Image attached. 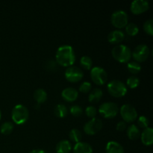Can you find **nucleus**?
I'll use <instances>...</instances> for the list:
<instances>
[{
  "instance_id": "17",
  "label": "nucleus",
  "mask_w": 153,
  "mask_h": 153,
  "mask_svg": "<svg viewBox=\"0 0 153 153\" xmlns=\"http://www.w3.org/2000/svg\"><path fill=\"white\" fill-rule=\"evenodd\" d=\"M74 153H93V148L89 143L85 142L76 143L73 147Z\"/></svg>"
},
{
  "instance_id": "32",
  "label": "nucleus",
  "mask_w": 153,
  "mask_h": 153,
  "mask_svg": "<svg viewBox=\"0 0 153 153\" xmlns=\"http://www.w3.org/2000/svg\"><path fill=\"white\" fill-rule=\"evenodd\" d=\"M85 114H86V115L88 117L93 119V118H95L96 116H97V110L94 106H88L85 108Z\"/></svg>"
},
{
  "instance_id": "3",
  "label": "nucleus",
  "mask_w": 153,
  "mask_h": 153,
  "mask_svg": "<svg viewBox=\"0 0 153 153\" xmlns=\"http://www.w3.org/2000/svg\"><path fill=\"white\" fill-rule=\"evenodd\" d=\"M29 112L28 108L22 104H18L13 107L11 112V118L13 123L17 125L23 124L28 120Z\"/></svg>"
},
{
  "instance_id": "21",
  "label": "nucleus",
  "mask_w": 153,
  "mask_h": 153,
  "mask_svg": "<svg viewBox=\"0 0 153 153\" xmlns=\"http://www.w3.org/2000/svg\"><path fill=\"white\" fill-rule=\"evenodd\" d=\"M34 98L39 105L41 104L47 100V93L42 88H39L34 92Z\"/></svg>"
},
{
  "instance_id": "13",
  "label": "nucleus",
  "mask_w": 153,
  "mask_h": 153,
  "mask_svg": "<svg viewBox=\"0 0 153 153\" xmlns=\"http://www.w3.org/2000/svg\"><path fill=\"white\" fill-rule=\"evenodd\" d=\"M125 39V34L120 30H114L108 35V40L111 44H118Z\"/></svg>"
},
{
  "instance_id": "5",
  "label": "nucleus",
  "mask_w": 153,
  "mask_h": 153,
  "mask_svg": "<svg viewBox=\"0 0 153 153\" xmlns=\"http://www.w3.org/2000/svg\"><path fill=\"white\" fill-rule=\"evenodd\" d=\"M119 108L117 104L111 102H107L100 105L99 112L100 114L106 119H112L117 115Z\"/></svg>"
},
{
  "instance_id": "16",
  "label": "nucleus",
  "mask_w": 153,
  "mask_h": 153,
  "mask_svg": "<svg viewBox=\"0 0 153 153\" xmlns=\"http://www.w3.org/2000/svg\"><path fill=\"white\" fill-rule=\"evenodd\" d=\"M141 141L145 146H151L153 143V129L150 127L145 128L141 134Z\"/></svg>"
},
{
  "instance_id": "28",
  "label": "nucleus",
  "mask_w": 153,
  "mask_h": 153,
  "mask_svg": "<svg viewBox=\"0 0 153 153\" xmlns=\"http://www.w3.org/2000/svg\"><path fill=\"white\" fill-rule=\"evenodd\" d=\"M140 84V79L138 77L135 76H131L128 77L126 80V85L131 89H134L136 88Z\"/></svg>"
},
{
  "instance_id": "1",
  "label": "nucleus",
  "mask_w": 153,
  "mask_h": 153,
  "mask_svg": "<svg viewBox=\"0 0 153 153\" xmlns=\"http://www.w3.org/2000/svg\"><path fill=\"white\" fill-rule=\"evenodd\" d=\"M56 63L62 67H69L76 61V55L73 48L70 45H63L58 49L55 55Z\"/></svg>"
},
{
  "instance_id": "31",
  "label": "nucleus",
  "mask_w": 153,
  "mask_h": 153,
  "mask_svg": "<svg viewBox=\"0 0 153 153\" xmlns=\"http://www.w3.org/2000/svg\"><path fill=\"white\" fill-rule=\"evenodd\" d=\"M137 124H138L140 128H143L145 129V128L149 127V119L146 116L139 117L138 120H137Z\"/></svg>"
},
{
  "instance_id": "6",
  "label": "nucleus",
  "mask_w": 153,
  "mask_h": 153,
  "mask_svg": "<svg viewBox=\"0 0 153 153\" xmlns=\"http://www.w3.org/2000/svg\"><path fill=\"white\" fill-rule=\"evenodd\" d=\"M111 22L114 27L123 28L128 23V16L126 12L123 10H118L114 12L111 16Z\"/></svg>"
},
{
  "instance_id": "25",
  "label": "nucleus",
  "mask_w": 153,
  "mask_h": 153,
  "mask_svg": "<svg viewBox=\"0 0 153 153\" xmlns=\"http://www.w3.org/2000/svg\"><path fill=\"white\" fill-rule=\"evenodd\" d=\"M127 69L132 74H137L141 70V66L136 61H129L127 64Z\"/></svg>"
},
{
  "instance_id": "24",
  "label": "nucleus",
  "mask_w": 153,
  "mask_h": 153,
  "mask_svg": "<svg viewBox=\"0 0 153 153\" xmlns=\"http://www.w3.org/2000/svg\"><path fill=\"white\" fill-rule=\"evenodd\" d=\"M126 32L127 33V34L129 36H135L138 34L139 32V28L135 23H133V22H130L128 23L126 26Z\"/></svg>"
},
{
  "instance_id": "10",
  "label": "nucleus",
  "mask_w": 153,
  "mask_h": 153,
  "mask_svg": "<svg viewBox=\"0 0 153 153\" xmlns=\"http://www.w3.org/2000/svg\"><path fill=\"white\" fill-rule=\"evenodd\" d=\"M66 79L70 82H79L82 79L84 73L79 67L76 66H71L67 67L64 73Z\"/></svg>"
},
{
  "instance_id": "36",
  "label": "nucleus",
  "mask_w": 153,
  "mask_h": 153,
  "mask_svg": "<svg viewBox=\"0 0 153 153\" xmlns=\"http://www.w3.org/2000/svg\"><path fill=\"white\" fill-rule=\"evenodd\" d=\"M29 153H46L45 151L42 150V149H34V150L31 151Z\"/></svg>"
},
{
  "instance_id": "33",
  "label": "nucleus",
  "mask_w": 153,
  "mask_h": 153,
  "mask_svg": "<svg viewBox=\"0 0 153 153\" xmlns=\"http://www.w3.org/2000/svg\"><path fill=\"white\" fill-rule=\"evenodd\" d=\"M92 88V85L89 82H84L82 85L79 86V91L84 94H87L91 91Z\"/></svg>"
},
{
  "instance_id": "11",
  "label": "nucleus",
  "mask_w": 153,
  "mask_h": 153,
  "mask_svg": "<svg viewBox=\"0 0 153 153\" xmlns=\"http://www.w3.org/2000/svg\"><path fill=\"white\" fill-rule=\"evenodd\" d=\"M103 123L101 120L93 118L84 126V131L88 135H94L98 133L102 128Z\"/></svg>"
},
{
  "instance_id": "35",
  "label": "nucleus",
  "mask_w": 153,
  "mask_h": 153,
  "mask_svg": "<svg viewBox=\"0 0 153 153\" xmlns=\"http://www.w3.org/2000/svg\"><path fill=\"white\" fill-rule=\"evenodd\" d=\"M126 128V123L124 121H120L116 126V129L119 131H123Z\"/></svg>"
},
{
  "instance_id": "12",
  "label": "nucleus",
  "mask_w": 153,
  "mask_h": 153,
  "mask_svg": "<svg viewBox=\"0 0 153 153\" xmlns=\"http://www.w3.org/2000/svg\"><path fill=\"white\" fill-rule=\"evenodd\" d=\"M149 8V1L146 0H134L131 2L130 10L132 13L136 15L141 14L147 11Z\"/></svg>"
},
{
  "instance_id": "37",
  "label": "nucleus",
  "mask_w": 153,
  "mask_h": 153,
  "mask_svg": "<svg viewBox=\"0 0 153 153\" xmlns=\"http://www.w3.org/2000/svg\"><path fill=\"white\" fill-rule=\"evenodd\" d=\"M1 111H0V120H1Z\"/></svg>"
},
{
  "instance_id": "2",
  "label": "nucleus",
  "mask_w": 153,
  "mask_h": 153,
  "mask_svg": "<svg viewBox=\"0 0 153 153\" xmlns=\"http://www.w3.org/2000/svg\"><path fill=\"white\" fill-rule=\"evenodd\" d=\"M111 54L116 61L120 63H128L131 58V51L127 46L119 44L112 49Z\"/></svg>"
},
{
  "instance_id": "26",
  "label": "nucleus",
  "mask_w": 153,
  "mask_h": 153,
  "mask_svg": "<svg viewBox=\"0 0 153 153\" xmlns=\"http://www.w3.org/2000/svg\"><path fill=\"white\" fill-rule=\"evenodd\" d=\"M80 64L85 70H91L93 67V61L91 57L85 55L81 58Z\"/></svg>"
},
{
  "instance_id": "22",
  "label": "nucleus",
  "mask_w": 153,
  "mask_h": 153,
  "mask_svg": "<svg viewBox=\"0 0 153 153\" xmlns=\"http://www.w3.org/2000/svg\"><path fill=\"white\" fill-rule=\"evenodd\" d=\"M54 113H55V116L58 117L59 118H64L68 114V109H67V106L64 104H58L55 107L54 109Z\"/></svg>"
},
{
  "instance_id": "4",
  "label": "nucleus",
  "mask_w": 153,
  "mask_h": 153,
  "mask_svg": "<svg viewBox=\"0 0 153 153\" xmlns=\"http://www.w3.org/2000/svg\"><path fill=\"white\" fill-rule=\"evenodd\" d=\"M107 89L109 94L114 97L120 98L127 94V87L125 84L120 80H112L108 84Z\"/></svg>"
},
{
  "instance_id": "18",
  "label": "nucleus",
  "mask_w": 153,
  "mask_h": 153,
  "mask_svg": "<svg viewBox=\"0 0 153 153\" xmlns=\"http://www.w3.org/2000/svg\"><path fill=\"white\" fill-rule=\"evenodd\" d=\"M127 135L130 140H137L140 137V129L137 126L134 124H131L127 128Z\"/></svg>"
},
{
  "instance_id": "19",
  "label": "nucleus",
  "mask_w": 153,
  "mask_h": 153,
  "mask_svg": "<svg viewBox=\"0 0 153 153\" xmlns=\"http://www.w3.org/2000/svg\"><path fill=\"white\" fill-rule=\"evenodd\" d=\"M72 149L71 143L67 140H62L57 144V153H70Z\"/></svg>"
},
{
  "instance_id": "30",
  "label": "nucleus",
  "mask_w": 153,
  "mask_h": 153,
  "mask_svg": "<svg viewBox=\"0 0 153 153\" xmlns=\"http://www.w3.org/2000/svg\"><path fill=\"white\" fill-rule=\"evenodd\" d=\"M70 113L74 117H80L83 113V110H82V107H80L78 105H74L70 107Z\"/></svg>"
},
{
  "instance_id": "9",
  "label": "nucleus",
  "mask_w": 153,
  "mask_h": 153,
  "mask_svg": "<svg viewBox=\"0 0 153 153\" xmlns=\"http://www.w3.org/2000/svg\"><path fill=\"white\" fill-rule=\"evenodd\" d=\"M91 77L96 85H102L107 82L108 74L102 67H94L91 70Z\"/></svg>"
},
{
  "instance_id": "8",
  "label": "nucleus",
  "mask_w": 153,
  "mask_h": 153,
  "mask_svg": "<svg viewBox=\"0 0 153 153\" xmlns=\"http://www.w3.org/2000/svg\"><path fill=\"white\" fill-rule=\"evenodd\" d=\"M120 115L126 123H132L137 119V112L135 108L130 104H125L120 109Z\"/></svg>"
},
{
  "instance_id": "23",
  "label": "nucleus",
  "mask_w": 153,
  "mask_h": 153,
  "mask_svg": "<svg viewBox=\"0 0 153 153\" xmlns=\"http://www.w3.org/2000/svg\"><path fill=\"white\" fill-rule=\"evenodd\" d=\"M69 137H70V139L73 142L79 143V142H80L81 140H82V132H81L80 130L77 129V128H73V129L70 131Z\"/></svg>"
},
{
  "instance_id": "7",
  "label": "nucleus",
  "mask_w": 153,
  "mask_h": 153,
  "mask_svg": "<svg viewBox=\"0 0 153 153\" xmlns=\"http://www.w3.org/2000/svg\"><path fill=\"white\" fill-rule=\"evenodd\" d=\"M150 50L147 45L146 44H139L134 48V51L131 52V56L133 57L137 63L144 62L149 58Z\"/></svg>"
},
{
  "instance_id": "27",
  "label": "nucleus",
  "mask_w": 153,
  "mask_h": 153,
  "mask_svg": "<svg viewBox=\"0 0 153 153\" xmlns=\"http://www.w3.org/2000/svg\"><path fill=\"white\" fill-rule=\"evenodd\" d=\"M13 130V124L11 122H5L1 124L0 131L3 134H10Z\"/></svg>"
},
{
  "instance_id": "15",
  "label": "nucleus",
  "mask_w": 153,
  "mask_h": 153,
  "mask_svg": "<svg viewBox=\"0 0 153 153\" xmlns=\"http://www.w3.org/2000/svg\"><path fill=\"white\" fill-rule=\"evenodd\" d=\"M106 153H124V149L122 145L117 141L108 142L105 147Z\"/></svg>"
},
{
  "instance_id": "14",
  "label": "nucleus",
  "mask_w": 153,
  "mask_h": 153,
  "mask_svg": "<svg viewBox=\"0 0 153 153\" xmlns=\"http://www.w3.org/2000/svg\"><path fill=\"white\" fill-rule=\"evenodd\" d=\"M61 97L65 101L72 102L77 100L79 97V92L73 88H67L62 91Z\"/></svg>"
},
{
  "instance_id": "20",
  "label": "nucleus",
  "mask_w": 153,
  "mask_h": 153,
  "mask_svg": "<svg viewBox=\"0 0 153 153\" xmlns=\"http://www.w3.org/2000/svg\"><path fill=\"white\" fill-rule=\"evenodd\" d=\"M103 96V92L100 88L92 90L88 96V101L91 103H97L100 101Z\"/></svg>"
},
{
  "instance_id": "29",
  "label": "nucleus",
  "mask_w": 153,
  "mask_h": 153,
  "mask_svg": "<svg viewBox=\"0 0 153 153\" xmlns=\"http://www.w3.org/2000/svg\"><path fill=\"white\" fill-rule=\"evenodd\" d=\"M143 30L149 35L152 36L153 34V20L152 19H148L143 23Z\"/></svg>"
},
{
  "instance_id": "34",
  "label": "nucleus",
  "mask_w": 153,
  "mask_h": 153,
  "mask_svg": "<svg viewBox=\"0 0 153 153\" xmlns=\"http://www.w3.org/2000/svg\"><path fill=\"white\" fill-rule=\"evenodd\" d=\"M46 67L47 70L50 71H55L57 69V63L56 61H54L52 60H49L46 63Z\"/></svg>"
}]
</instances>
